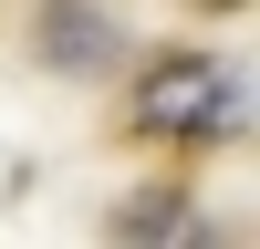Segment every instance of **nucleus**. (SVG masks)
<instances>
[{
  "mask_svg": "<svg viewBox=\"0 0 260 249\" xmlns=\"http://www.w3.org/2000/svg\"><path fill=\"white\" fill-rule=\"evenodd\" d=\"M229 104H240V73L208 52H156L136 83V124L167 145H198V135H229Z\"/></svg>",
  "mask_w": 260,
  "mask_h": 249,
  "instance_id": "nucleus-1",
  "label": "nucleus"
},
{
  "mask_svg": "<svg viewBox=\"0 0 260 249\" xmlns=\"http://www.w3.org/2000/svg\"><path fill=\"white\" fill-rule=\"evenodd\" d=\"M31 42H42V62H52V73H104V62L125 52V31L94 11V0H42Z\"/></svg>",
  "mask_w": 260,
  "mask_h": 249,
  "instance_id": "nucleus-2",
  "label": "nucleus"
},
{
  "mask_svg": "<svg viewBox=\"0 0 260 249\" xmlns=\"http://www.w3.org/2000/svg\"><path fill=\"white\" fill-rule=\"evenodd\" d=\"M115 228H125V239H167V228H187V187H156V197H136Z\"/></svg>",
  "mask_w": 260,
  "mask_h": 249,
  "instance_id": "nucleus-3",
  "label": "nucleus"
},
{
  "mask_svg": "<svg viewBox=\"0 0 260 249\" xmlns=\"http://www.w3.org/2000/svg\"><path fill=\"white\" fill-rule=\"evenodd\" d=\"M198 11H240V0H198Z\"/></svg>",
  "mask_w": 260,
  "mask_h": 249,
  "instance_id": "nucleus-4",
  "label": "nucleus"
}]
</instances>
